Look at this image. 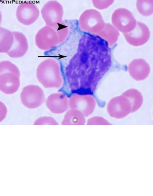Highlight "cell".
<instances>
[{
    "label": "cell",
    "mask_w": 153,
    "mask_h": 196,
    "mask_svg": "<svg viewBox=\"0 0 153 196\" xmlns=\"http://www.w3.org/2000/svg\"><path fill=\"white\" fill-rule=\"evenodd\" d=\"M36 75L39 81L46 88H58L62 83L60 68L55 60L48 58L38 66Z\"/></svg>",
    "instance_id": "6da1fadb"
},
{
    "label": "cell",
    "mask_w": 153,
    "mask_h": 196,
    "mask_svg": "<svg viewBox=\"0 0 153 196\" xmlns=\"http://www.w3.org/2000/svg\"><path fill=\"white\" fill-rule=\"evenodd\" d=\"M20 97L23 105L30 109L39 107L44 103L45 99L43 90L36 85H29L24 87Z\"/></svg>",
    "instance_id": "7a4b0ae2"
},
{
    "label": "cell",
    "mask_w": 153,
    "mask_h": 196,
    "mask_svg": "<svg viewBox=\"0 0 153 196\" xmlns=\"http://www.w3.org/2000/svg\"><path fill=\"white\" fill-rule=\"evenodd\" d=\"M41 14L46 25L55 28L62 22L63 15L62 7L57 1L48 2L42 8Z\"/></svg>",
    "instance_id": "3957f363"
},
{
    "label": "cell",
    "mask_w": 153,
    "mask_h": 196,
    "mask_svg": "<svg viewBox=\"0 0 153 196\" xmlns=\"http://www.w3.org/2000/svg\"><path fill=\"white\" fill-rule=\"evenodd\" d=\"M40 11L35 4L29 2L20 4L16 12L17 19L21 24L29 26L34 23L38 19Z\"/></svg>",
    "instance_id": "277c9868"
},
{
    "label": "cell",
    "mask_w": 153,
    "mask_h": 196,
    "mask_svg": "<svg viewBox=\"0 0 153 196\" xmlns=\"http://www.w3.org/2000/svg\"><path fill=\"white\" fill-rule=\"evenodd\" d=\"M35 42L37 46L44 50L52 49L59 44L55 30L47 25L38 31L35 37Z\"/></svg>",
    "instance_id": "5b68a950"
},
{
    "label": "cell",
    "mask_w": 153,
    "mask_h": 196,
    "mask_svg": "<svg viewBox=\"0 0 153 196\" xmlns=\"http://www.w3.org/2000/svg\"><path fill=\"white\" fill-rule=\"evenodd\" d=\"M126 39L130 45L139 46L145 44L149 40L150 32L147 25L138 22L135 28L125 35Z\"/></svg>",
    "instance_id": "8992f818"
},
{
    "label": "cell",
    "mask_w": 153,
    "mask_h": 196,
    "mask_svg": "<svg viewBox=\"0 0 153 196\" xmlns=\"http://www.w3.org/2000/svg\"><path fill=\"white\" fill-rule=\"evenodd\" d=\"M20 75L13 72H5L0 74V90L3 93L10 95L17 91L20 84Z\"/></svg>",
    "instance_id": "52a82bcc"
},
{
    "label": "cell",
    "mask_w": 153,
    "mask_h": 196,
    "mask_svg": "<svg viewBox=\"0 0 153 196\" xmlns=\"http://www.w3.org/2000/svg\"><path fill=\"white\" fill-rule=\"evenodd\" d=\"M14 41L12 46L7 54L12 58H19L23 57L27 53L29 45L27 39L20 32H13Z\"/></svg>",
    "instance_id": "ba28073f"
},
{
    "label": "cell",
    "mask_w": 153,
    "mask_h": 196,
    "mask_svg": "<svg viewBox=\"0 0 153 196\" xmlns=\"http://www.w3.org/2000/svg\"><path fill=\"white\" fill-rule=\"evenodd\" d=\"M150 67L147 62L142 59L134 60L130 64L128 70L132 78L137 81L146 79L150 72Z\"/></svg>",
    "instance_id": "9c48e42d"
},
{
    "label": "cell",
    "mask_w": 153,
    "mask_h": 196,
    "mask_svg": "<svg viewBox=\"0 0 153 196\" xmlns=\"http://www.w3.org/2000/svg\"><path fill=\"white\" fill-rule=\"evenodd\" d=\"M46 104L48 109L53 113L60 114L64 112L66 109V98L62 93H53L48 97Z\"/></svg>",
    "instance_id": "30bf717a"
},
{
    "label": "cell",
    "mask_w": 153,
    "mask_h": 196,
    "mask_svg": "<svg viewBox=\"0 0 153 196\" xmlns=\"http://www.w3.org/2000/svg\"><path fill=\"white\" fill-rule=\"evenodd\" d=\"M14 41L13 32L1 27L0 28V52L7 54L12 48Z\"/></svg>",
    "instance_id": "8fae6325"
},
{
    "label": "cell",
    "mask_w": 153,
    "mask_h": 196,
    "mask_svg": "<svg viewBox=\"0 0 153 196\" xmlns=\"http://www.w3.org/2000/svg\"><path fill=\"white\" fill-rule=\"evenodd\" d=\"M137 7L140 14L149 16L153 14V1H138Z\"/></svg>",
    "instance_id": "7c38bea8"
},
{
    "label": "cell",
    "mask_w": 153,
    "mask_h": 196,
    "mask_svg": "<svg viewBox=\"0 0 153 196\" xmlns=\"http://www.w3.org/2000/svg\"><path fill=\"white\" fill-rule=\"evenodd\" d=\"M13 72L20 75L18 68L10 62L4 61L0 63V73L5 72Z\"/></svg>",
    "instance_id": "4fadbf2b"
},
{
    "label": "cell",
    "mask_w": 153,
    "mask_h": 196,
    "mask_svg": "<svg viewBox=\"0 0 153 196\" xmlns=\"http://www.w3.org/2000/svg\"><path fill=\"white\" fill-rule=\"evenodd\" d=\"M58 124L55 119L50 117H43L38 119L35 122V125H57Z\"/></svg>",
    "instance_id": "5bb4252c"
},
{
    "label": "cell",
    "mask_w": 153,
    "mask_h": 196,
    "mask_svg": "<svg viewBox=\"0 0 153 196\" xmlns=\"http://www.w3.org/2000/svg\"><path fill=\"white\" fill-rule=\"evenodd\" d=\"M63 26L62 22L58 23L57 26L53 28L55 30L58 36L59 44H60L64 40L65 38V29L63 27Z\"/></svg>",
    "instance_id": "9a60e30c"
}]
</instances>
